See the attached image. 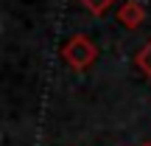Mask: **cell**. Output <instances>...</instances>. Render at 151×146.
Returning <instances> with one entry per match:
<instances>
[{
  "label": "cell",
  "instance_id": "6da1fadb",
  "mask_svg": "<svg viewBox=\"0 0 151 146\" xmlns=\"http://www.w3.org/2000/svg\"><path fill=\"white\" fill-rule=\"evenodd\" d=\"M62 56H65V62L73 70H84L87 65L95 62L98 51H95V45H92V39H87L84 34H76L73 39H67L65 48H62Z\"/></svg>",
  "mask_w": 151,
  "mask_h": 146
},
{
  "label": "cell",
  "instance_id": "7a4b0ae2",
  "mask_svg": "<svg viewBox=\"0 0 151 146\" xmlns=\"http://www.w3.org/2000/svg\"><path fill=\"white\" fill-rule=\"evenodd\" d=\"M143 17H146V11H143V6L134 3V0H126V3L120 6V11H118V20L123 23L126 28H137L143 23Z\"/></svg>",
  "mask_w": 151,
  "mask_h": 146
},
{
  "label": "cell",
  "instance_id": "3957f363",
  "mask_svg": "<svg viewBox=\"0 0 151 146\" xmlns=\"http://www.w3.org/2000/svg\"><path fill=\"white\" fill-rule=\"evenodd\" d=\"M137 65H140V70L151 79V39H148V45L137 54Z\"/></svg>",
  "mask_w": 151,
  "mask_h": 146
},
{
  "label": "cell",
  "instance_id": "277c9868",
  "mask_svg": "<svg viewBox=\"0 0 151 146\" xmlns=\"http://www.w3.org/2000/svg\"><path fill=\"white\" fill-rule=\"evenodd\" d=\"M81 3H84L87 9L92 11V14H104V11H106L109 6L115 3V0H81Z\"/></svg>",
  "mask_w": 151,
  "mask_h": 146
},
{
  "label": "cell",
  "instance_id": "5b68a950",
  "mask_svg": "<svg viewBox=\"0 0 151 146\" xmlns=\"http://www.w3.org/2000/svg\"><path fill=\"white\" fill-rule=\"evenodd\" d=\"M146 146H151V143H146Z\"/></svg>",
  "mask_w": 151,
  "mask_h": 146
}]
</instances>
